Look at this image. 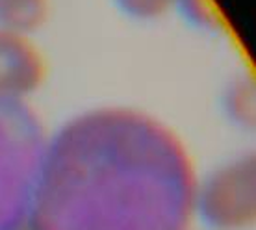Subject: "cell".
I'll return each mask as SVG.
<instances>
[{
  "label": "cell",
  "instance_id": "52a82bcc",
  "mask_svg": "<svg viewBox=\"0 0 256 230\" xmlns=\"http://www.w3.org/2000/svg\"><path fill=\"white\" fill-rule=\"evenodd\" d=\"M173 13L186 26L200 34H218L223 30L221 15L212 0H176Z\"/></svg>",
  "mask_w": 256,
  "mask_h": 230
},
{
  "label": "cell",
  "instance_id": "277c9868",
  "mask_svg": "<svg viewBox=\"0 0 256 230\" xmlns=\"http://www.w3.org/2000/svg\"><path fill=\"white\" fill-rule=\"evenodd\" d=\"M46 60L34 36L0 26V102L30 104L46 80Z\"/></svg>",
  "mask_w": 256,
  "mask_h": 230
},
{
  "label": "cell",
  "instance_id": "8992f818",
  "mask_svg": "<svg viewBox=\"0 0 256 230\" xmlns=\"http://www.w3.org/2000/svg\"><path fill=\"white\" fill-rule=\"evenodd\" d=\"M50 15V0H0V26L24 34L38 32Z\"/></svg>",
  "mask_w": 256,
  "mask_h": 230
},
{
  "label": "cell",
  "instance_id": "ba28073f",
  "mask_svg": "<svg viewBox=\"0 0 256 230\" xmlns=\"http://www.w3.org/2000/svg\"><path fill=\"white\" fill-rule=\"evenodd\" d=\"M122 17L134 22H154L174 12L176 0H112Z\"/></svg>",
  "mask_w": 256,
  "mask_h": 230
},
{
  "label": "cell",
  "instance_id": "3957f363",
  "mask_svg": "<svg viewBox=\"0 0 256 230\" xmlns=\"http://www.w3.org/2000/svg\"><path fill=\"white\" fill-rule=\"evenodd\" d=\"M193 214L208 230H249L256 223V158L252 150L221 162L197 178Z\"/></svg>",
  "mask_w": 256,
  "mask_h": 230
},
{
  "label": "cell",
  "instance_id": "7a4b0ae2",
  "mask_svg": "<svg viewBox=\"0 0 256 230\" xmlns=\"http://www.w3.org/2000/svg\"><path fill=\"white\" fill-rule=\"evenodd\" d=\"M48 138L30 104L0 102V230L26 228Z\"/></svg>",
  "mask_w": 256,
  "mask_h": 230
},
{
  "label": "cell",
  "instance_id": "6da1fadb",
  "mask_svg": "<svg viewBox=\"0 0 256 230\" xmlns=\"http://www.w3.org/2000/svg\"><path fill=\"white\" fill-rule=\"evenodd\" d=\"M186 141L134 106H96L50 134L26 230H190Z\"/></svg>",
  "mask_w": 256,
  "mask_h": 230
},
{
  "label": "cell",
  "instance_id": "5b68a950",
  "mask_svg": "<svg viewBox=\"0 0 256 230\" xmlns=\"http://www.w3.org/2000/svg\"><path fill=\"white\" fill-rule=\"evenodd\" d=\"M221 110L226 121L242 130H252L256 119L254 80L250 72L242 70L228 78L221 91Z\"/></svg>",
  "mask_w": 256,
  "mask_h": 230
}]
</instances>
